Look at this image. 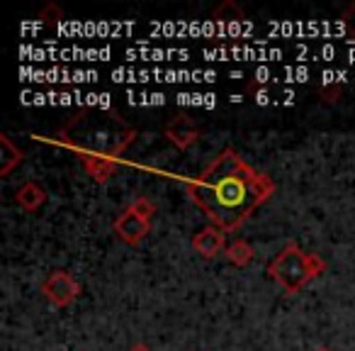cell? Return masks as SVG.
I'll list each match as a JSON object with an SVG mask.
<instances>
[{"instance_id": "cell-1", "label": "cell", "mask_w": 355, "mask_h": 351, "mask_svg": "<svg viewBox=\"0 0 355 351\" xmlns=\"http://www.w3.org/2000/svg\"><path fill=\"white\" fill-rule=\"evenodd\" d=\"M272 193V179L248 166L234 149H224L200 179L188 181L190 200L224 232L241 227Z\"/></svg>"}, {"instance_id": "cell-2", "label": "cell", "mask_w": 355, "mask_h": 351, "mask_svg": "<svg viewBox=\"0 0 355 351\" xmlns=\"http://www.w3.org/2000/svg\"><path fill=\"white\" fill-rule=\"evenodd\" d=\"M88 137L90 149L88 152H80L78 156H107L117 158L124 154V149L134 142L137 132L132 127L122 122V117L114 113H105L98 117H90V115H76L59 134H56V142L71 147L78 139Z\"/></svg>"}, {"instance_id": "cell-3", "label": "cell", "mask_w": 355, "mask_h": 351, "mask_svg": "<svg viewBox=\"0 0 355 351\" xmlns=\"http://www.w3.org/2000/svg\"><path fill=\"white\" fill-rule=\"evenodd\" d=\"M319 273H324V261L316 254L302 252L295 242L285 244V249L268 263V276L280 283L285 293H300Z\"/></svg>"}, {"instance_id": "cell-4", "label": "cell", "mask_w": 355, "mask_h": 351, "mask_svg": "<svg viewBox=\"0 0 355 351\" xmlns=\"http://www.w3.org/2000/svg\"><path fill=\"white\" fill-rule=\"evenodd\" d=\"M42 293L49 297L54 305L66 307L80 295V283L69 271H51L42 283Z\"/></svg>"}, {"instance_id": "cell-5", "label": "cell", "mask_w": 355, "mask_h": 351, "mask_svg": "<svg viewBox=\"0 0 355 351\" xmlns=\"http://www.w3.org/2000/svg\"><path fill=\"white\" fill-rule=\"evenodd\" d=\"M114 232H117V237L122 239V242L139 244L148 232H151V220L134 213L132 208H127L117 220H114Z\"/></svg>"}, {"instance_id": "cell-6", "label": "cell", "mask_w": 355, "mask_h": 351, "mask_svg": "<svg viewBox=\"0 0 355 351\" xmlns=\"http://www.w3.org/2000/svg\"><path fill=\"white\" fill-rule=\"evenodd\" d=\"M193 247L195 252L200 254V256L205 259H214L217 254L227 252V234H224V229H219L217 225H209V227L200 229L198 234L193 237Z\"/></svg>"}, {"instance_id": "cell-7", "label": "cell", "mask_w": 355, "mask_h": 351, "mask_svg": "<svg viewBox=\"0 0 355 351\" xmlns=\"http://www.w3.org/2000/svg\"><path fill=\"white\" fill-rule=\"evenodd\" d=\"M166 137L171 139L178 149H183V152H185V149H190L200 139V129H198V124H195L193 120L175 117V120H171V122H168Z\"/></svg>"}, {"instance_id": "cell-8", "label": "cell", "mask_w": 355, "mask_h": 351, "mask_svg": "<svg viewBox=\"0 0 355 351\" xmlns=\"http://www.w3.org/2000/svg\"><path fill=\"white\" fill-rule=\"evenodd\" d=\"M78 158L85 171H88L98 183H107L114 173H117V166H119L117 158H107V156H78Z\"/></svg>"}, {"instance_id": "cell-9", "label": "cell", "mask_w": 355, "mask_h": 351, "mask_svg": "<svg viewBox=\"0 0 355 351\" xmlns=\"http://www.w3.org/2000/svg\"><path fill=\"white\" fill-rule=\"evenodd\" d=\"M15 200L20 208L35 213V210H40L42 205L46 203V190H44V186H40L37 181H27V183H22L20 188H17Z\"/></svg>"}, {"instance_id": "cell-10", "label": "cell", "mask_w": 355, "mask_h": 351, "mask_svg": "<svg viewBox=\"0 0 355 351\" xmlns=\"http://www.w3.org/2000/svg\"><path fill=\"white\" fill-rule=\"evenodd\" d=\"M22 161V152L10 142L8 134H0V176H8Z\"/></svg>"}, {"instance_id": "cell-11", "label": "cell", "mask_w": 355, "mask_h": 351, "mask_svg": "<svg viewBox=\"0 0 355 351\" xmlns=\"http://www.w3.org/2000/svg\"><path fill=\"white\" fill-rule=\"evenodd\" d=\"M227 259L229 263H234V266H248V263L253 261V249L248 242H243V239H236L234 244H229L227 247Z\"/></svg>"}, {"instance_id": "cell-12", "label": "cell", "mask_w": 355, "mask_h": 351, "mask_svg": "<svg viewBox=\"0 0 355 351\" xmlns=\"http://www.w3.org/2000/svg\"><path fill=\"white\" fill-rule=\"evenodd\" d=\"M214 20L217 22H241L243 20V13L239 6H234V3H222V6L214 10Z\"/></svg>"}, {"instance_id": "cell-13", "label": "cell", "mask_w": 355, "mask_h": 351, "mask_svg": "<svg viewBox=\"0 0 355 351\" xmlns=\"http://www.w3.org/2000/svg\"><path fill=\"white\" fill-rule=\"evenodd\" d=\"M129 208H132L134 213H139V215H144V218H148V220H151L153 215H156V205H153L148 198H137L132 205H129Z\"/></svg>"}, {"instance_id": "cell-14", "label": "cell", "mask_w": 355, "mask_h": 351, "mask_svg": "<svg viewBox=\"0 0 355 351\" xmlns=\"http://www.w3.org/2000/svg\"><path fill=\"white\" fill-rule=\"evenodd\" d=\"M129 351H151V346H146V344H134Z\"/></svg>"}, {"instance_id": "cell-15", "label": "cell", "mask_w": 355, "mask_h": 351, "mask_svg": "<svg viewBox=\"0 0 355 351\" xmlns=\"http://www.w3.org/2000/svg\"><path fill=\"white\" fill-rule=\"evenodd\" d=\"M314 351H331V349H326V346H319V349H314Z\"/></svg>"}]
</instances>
